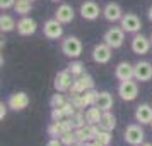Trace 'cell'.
Wrapping results in <instances>:
<instances>
[{
  "instance_id": "74e56055",
  "label": "cell",
  "mask_w": 152,
  "mask_h": 146,
  "mask_svg": "<svg viewBox=\"0 0 152 146\" xmlns=\"http://www.w3.org/2000/svg\"><path fill=\"white\" fill-rule=\"evenodd\" d=\"M149 38H151V43H152V33H151V36H149Z\"/></svg>"
},
{
  "instance_id": "ab89813d",
  "label": "cell",
  "mask_w": 152,
  "mask_h": 146,
  "mask_svg": "<svg viewBox=\"0 0 152 146\" xmlns=\"http://www.w3.org/2000/svg\"><path fill=\"white\" fill-rule=\"evenodd\" d=\"M151 127H152V122H151Z\"/></svg>"
},
{
  "instance_id": "3957f363",
  "label": "cell",
  "mask_w": 152,
  "mask_h": 146,
  "mask_svg": "<svg viewBox=\"0 0 152 146\" xmlns=\"http://www.w3.org/2000/svg\"><path fill=\"white\" fill-rule=\"evenodd\" d=\"M118 95L123 102H133L138 96V84L130 79V81H120L118 84Z\"/></svg>"
},
{
  "instance_id": "ffe728a7",
  "label": "cell",
  "mask_w": 152,
  "mask_h": 146,
  "mask_svg": "<svg viewBox=\"0 0 152 146\" xmlns=\"http://www.w3.org/2000/svg\"><path fill=\"white\" fill-rule=\"evenodd\" d=\"M99 129H104V131H115L116 129V117L111 113V110L108 112H103V117H101V120H99Z\"/></svg>"
},
{
  "instance_id": "8d00e7d4",
  "label": "cell",
  "mask_w": 152,
  "mask_h": 146,
  "mask_svg": "<svg viewBox=\"0 0 152 146\" xmlns=\"http://www.w3.org/2000/svg\"><path fill=\"white\" fill-rule=\"evenodd\" d=\"M142 146H152V143H144Z\"/></svg>"
},
{
  "instance_id": "8992f818",
  "label": "cell",
  "mask_w": 152,
  "mask_h": 146,
  "mask_svg": "<svg viewBox=\"0 0 152 146\" xmlns=\"http://www.w3.org/2000/svg\"><path fill=\"white\" fill-rule=\"evenodd\" d=\"M103 42L108 43L113 50L120 48V47H123V43H125V31L121 29V26H120V28H116V26H115V28H110L104 33Z\"/></svg>"
},
{
  "instance_id": "ac0fdd59",
  "label": "cell",
  "mask_w": 152,
  "mask_h": 146,
  "mask_svg": "<svg viewBox=\"0 0 152 146\" xmlns=\"http://www.w3.org/2000/svg\"><path fill=\"white\" fill-rule=\"evenodd\" d=\"M135 120L138 124H151L152 122V107L149 103H140L135 108Z\"/></svg>"
},
{
  "instance_id": "9c48e42d",
  "label": "cell",
  "mask_w": 152,
  "mask_h": 146,
  "mask_svg": "<svg viewBox=\"0 0 152 146\" xmlns=\"http://www.w3.org/2000/svg\"><path fill=\"white\" fill-rule=\"evenodd\" d=\"M79 12L82 16V19H86V21H96L97 17L103 14V9H99V5L94 0H86V2H82Z\"/></svg>"
},
{
  "instance_id": "d6986e66",
  "label": "cell",
  "mask_w": 152,
  "mask_h": 146,
  "mask_svg": "<svg viewBox=\"0 0 152 146\" xmlns=\"http://www.w3.org/2000/svg\"><path fill=\"white\" fill-rule=\"evenodd\" d=\"M113 103H115V100H113V95L111 93H108V91H99L97 100H96V107H99L103 112H108L113 108Z\"/></svg>"
},
{
  "instance_id": "30bf717a",
  "label": "cell",
  "mask_w": 152,
  "mask_h": 146,
  "mask_svg": "<svg viewBox=\"0 0 152 146\" xmlns=\"http://www.w3.org/2000/svg\"><path fill=\"white\" fill-rule=\"evenodd\" d=\"M151 48H152L151 38L144 36L142 33L133 35V38H132V52H133V53H137V55H145V53H149Z\"/></svg>"
},
{
  "instance_id": "d4e9b609",
  "label": "cell",
  "mask_w": 152,
  "mask_h": 146,
  "mask_svg": "<svg viewBox=\"0 0 152 146\" xmlns=\"http://www.w3.org/2000/svg\"><path fill=\"white\" fill-rule=\"evenodd\" d=\"M75 81H79V83H80V86H82L86 91L94 88V79H92V76H89L87 72H84V74H80L79 77H75Z\"/></svg>"
},
{
  "instance_id": "277c9868",
  "label": "cell",
  "mask_w": 152,
  "mask_h": 146,
  "mask_svg": "<svg viewBox=\"0 0 152 146\" xmlns=\"http://www.w3.org/2000/svg\"><path fill=\"white\" fill-rule=\"evenodd\" d=\"M120 26H121V29H123L125 33L137 35V33H140L142 21H140V17H138L137 14H133V12H126V14H123L121 21H120Z\"/></svg>"
},
{
  "instance_id": "9a60e30c",
  "label": "cell",
  "mask_w": 152,
  "mask_h": 146,
  "mask_svg": "<svg viewBox=\"0 0 152 146\" xmlns=\"http://www.w3.org/2000/svg\"><path fill=\"white\" fill-rule=\"evenodd\" d=\"M97 131H99V127H96V125H92V124H86L84 127L75 129L77 143H89L92 139H96Z\"/></svg>"
},
{
  "instance_id": "2e32d148",
  "label": "cell",
  "mask_w": 152,
  "mask_h": 146,
  "mask_svg": "<svg viewBox=\"0 0 152 146\" xmlns=\"http://www.w3.org/2000/svg\"><path fill=\"white\" fill-rule=\"evenodd\" d=\"M115 77L118 81H130L135 79V65L130 62H120L115 69Z\"/></svg>"
},
{
  "instance_id": "e575fe53",
  "label": "cell",
  "mask_w": 152,
  "mask_h": 146,
  "mask_svg": "<svg viewBox=\"0 0 152 146\" xmlns=\"http://www.w3.org/2000/svg\"><path fill=\"white\" fill-rule=\"evenodd\" d=\"M87 146H104L101 141H97V139H92V141H89L87 143Z\"/></svg>"
},
{
  "instance_id": "83f0119b",
  "label": "cell",
  "mask_w": 152,
  "mask_h": 146,
  "mask_svg": "<svg viewBox=\"0 0 152 146\" xmlns=\"http://www.w3.org/2000/svg\"><path fill=\"white\" fill-rule=\"evenodd\" d=\"M97 141H101L104 146H110L111 141H113V136H111V131H104V129H99L96 136Z\"/></svg>"
},
{
  "instance_id": "e0dca14e",
  "label": "cell",
  "mask_w": 152,
  "mask_h": 146,
  "mask_svg": "<svg viewBox=\"0 0 152 146\" xmlns=\"http://www.w3.org/2000/svg\"><path fill=\"white\" fill-rule=\"evenodd\" d=\"M55 17L62 22V24H69V22L74 21L75 10H74V7H72L70 4H62V5H58V9L55 10Z\"/></svg>"
},
{
  "instance_id": "4316f807",
  "label": "cell",
  "mask_w": 152,
  "mask_h": 146,
  "mask_svg": "<svg viewBox=\"0 0 152 146\" xmlns=\"http://www.w3.org/2000/svg\"><path fill=\"white\" fill-rule=\"evenodd\" d=\"M70 119H72V122H74V127H75V129H79V127H84V125H86V122H87L86 113H82L80 110H77Z\"/></svg>"
},
{
  "instance_id": "4fadbf2b",
  "label": "cell",
  "mask_w": 152,
  "mask_h": 146,
  "mask_svg": "<svg viewBox=\"0 0 152 146\" xmlns=\"http://www.w3.org/2000/svg\"><path fill=\"white\" fill-rule=\"evenodd\" d=\"M17 33L21 36H31L36 33V29H38V24L33 17H29V16H22L21 19L17 21Z\"/></svg>"
},
{
  "instance_id": "5b68a950",
  "label": "cell",
  "mask_w": 152,
  "mask_h": 146,
  "mask_svg": "<svg viewBox=\"0 0 152 146\" xmlns=\"http://www.w3.org/2000/svg\"><path fill=\"white\" fill-rule=\"evenodd\" d=\"M91 57L96 64H108L113 57V48H111L108 43H97L94 45V48L91 52Z\"/></svg>"
},
{
  "instance_id": "6da1fadb",
  "label": "cell",
  "mask_w": 152,
  "mask_h": 146,
  "mask_svg": "<svg viewBox=\"0 0 152 146\" xmlns=\"http://www.w3.org/2000/svg\"><path fill=\"white\" fill-rule=\"evenodd\" d=\"M123 139L130 146H142L145 143V132L142 129V124L126 125V129L123 132Z\"/></svg>"
},
{
  "instance_id": "d590c367",
  "label": "cell",
  "mask_w": 152,
  "mask_h": 146,
  "mask_svg": "<svg viewBox=\"0 0 152 146\" xmlns=\"http://www.w3.org/2000/svg\"><path fill=\"white\" fill-rule=\"evenodd\" d=\"M147 16H149V21L152 22V5L149 7V10H147Z\"/></svg>"
},
{
  "instance_id": "7402d4cb",
  "label": "cell",
  "mask_w": 152,
  "mask_h": 146,
  "mask_svg": "<svg viewBox=\"0 0 152 146\" xmlns=\"http://www.w3.org/2000/svg\"><path fill=\"white\" fill-rule=\"evenodd\" d=\"M17 28V22L14 21V17L9 14H2L0 16V31L2 33H10Z\"/></svg>"
},
{
  "instance_id": "52a82bcc",
  "label": "cell",
  "mask_w": 152,
  "mask_h": 146,
  "mask_svg": "<svg viewBox=\"0 0 152 146\" xmlns=\"http://www.w3.org/2000/svg\"><path fill=\"white\" fill-rule=\"evenodd\" d=\"M43 35L46 36L48 40H60L63 36V26L62 22L58 21V19H48V21H45L43 24Z\"/></svg>"
},
{
  "instance_id": "7c38bea8",
  "label": "cell",
  "mask_w": 152,
  "mask_h": 146,
  "mask_svg": "<svg viewBox=\"0 0 152 146\" xmlns=\"http://www.w3.org/2000/svg\"><path fill=\"white\" fill-rule=\"evenodd\" d=\"M103 17L108 22L121 21V17H123V9H121V5L116 4V2H110V4H106L104 9H103Z\"/></svg>"
},
{
  "instance_id": "f546056e",
  "label": "cell",
  "mask_w": 152,
  "mask_h": 146,
  "mask_svg": "<svg viewBox=\"0 0 152 146\" xmlns=\"http://www.w3.org/2000/svg\"><path fill=\"white\" fill-rule=\"evenodd\" d=\"M67 100L63 98V95L58 91L56 95H53L51 96V100H50V105H51V108H60V107H63V103H65Z\"/></svg>"
},
{
  "instance_id": "836d02e7",
  "label": "cell",
  "mask_w": 152,
  "mask_h": 146,
  "mask_svg": "<svg viewBox=\"0 0 152 146\" xmlns=\"http://www.w3.org/2000/svg\"><path fill=\"white\" fill-rule=\"evenodd\" d=\"M46 146H63V143H62L60 138H51L48 143H46Z\"/></svg>"
},
{
  "instance_id": "7a4b0ae2",
  "label": "cell",
  "mask_w": 152,
  "mask_h": 146,
  "mask_svg": "<svg viewBox=\"0 0 152 146\" xmlns=\"http://www.w3.org/2000/svg\"><path fill=\"white\" fill-rule=\"evenodd\" d=\"M82 42L77 36H67L62 42V53L69 59H79L82 55Z\"/></svg>"
},
{
  "instance_id": "603a6c76",
  "label": "cell",
  "mask_w": 152,
  "mask_h": 146,
  "mask_svg": "<svg viewBox=\"0 0 152 146\" xmlns=\"http://www.w3.org/2000/svg\"><path fill=\"white\" fill-rule=\"evenodd\" d=\"M14 10L19 16H28L33 10V0H15Z\"/></svg>"
},
{
  "instance_id": "cb8c5ba5",
  "label": "cell",
  "mask_w": 152,
  "mask_h": 146,
  "mask_svg": "<svg viewBox=\"0 0 152 146\" xmlns=\"http://www.w3.org/2000/svg\"><path fill=\"white\" fill-rule=\"evenodd\" d=\"M69 70L72 72L74 77H79L80 74L86 72V70H84V64L80 62V60H77V59H72V62L69 64Z\"/></svg>"
},
{
  "instance_id": "5bb4252c",
  "label": "cell",
  "mask_w": 152,
  "mask_h": 146,
  "mask_svg": "<svg viewBox=\"0 0 152 146\" xmlns=\"http://www.w3.org/2000/svg\"><path fill=\"white\" fill-rule=\"evenodd\" d=\"M152 79V64L147 60H138L135 64V81L147 83Z\"/></svg>"
},
{
  "instance_id": "d6a6232c",
  "label": "cell",
  "mask_w": 152,
  "mask_h": 146,
  "mask_svg": "<svg viewBox=\"0 0 152 146\" xmlns=\"http://www.w3.org/2000/svg\"><path fill=\"white\" fill-rule=\"evenodd\" d=\"M7 108H9V105H5L4 102L0 103V120H4L7 117Z\"/></svg>"
},
{
  "instance_id": "f1b7e54d",
  "label": "cell",
  "mask_w": 152,
  "mask_h": 146,
  "mask_svg": "<svg viewBox=\"0 0 152 146\" xmlns=\"http://www.w3.org/2000/svg\"><path fill=\"white\" fill-rule=\"evenodd\" d=\"M48 134L51 136V138H60L63 132H62V125H60V122H51V124L48 125Z\"/></svg>"
},
{
  "instance_id": "f35d334b",
  "label": "cell",
  "mask_w": 152,
  "mask_h": 146,
  "mask_svg": "<svg viewBox=\"0 0 152 146\" xmlns=\"http://www.w3.org/2000/svg\"><path fill=\"white\" fill-rule=\"evenodd\" d=\"M51 2H60V0H51Z\"/></svg>"
},
{
  "instance_id": "ba28073f",
  "label": "cell",
  "mask_w": 152,
  "mask_h": 146,
  "mask_svg": "<svg viewBox=\"0 0 152 146\" xmlns=\"http://www.w3.org/2000/svg\"><path fill=\"white\" fill-rule=\"evenodd\" d=\"M7 105H9V108L14 110V112H21L24 108H28L29 107L28 93H24V91H15V93H12L7 100Z\"/></svg>"
},
{
  "instance_id": "484cf974",
  "label": "cell",
  "mask_w": 152,
  "mask_h": 146,
  "mask_svg": "<svg viewBox=\"0 0 152 146\" xmlns=\"http://www.w3.org/2000/svg\"><path fill=\"white\" fill-rule=\"evenodd\" d=\"M60 139H62L63 146H74V145H79V143H77V136H75V131H69V132H63L62 136H60Z\"/></svg>"
},
{
  "instance_id": "1f68e13d",
  "label": "cell",
  "mask_w": 152,
  "mask_h": 146,
  "mask_svg": "<svg viewBox=\"0 0 152 146\" xmlns=\"http://www.w3.org/2000/svg\"><path fill=\"white\" fill-rule=\"evenodd\" d=\"M15 5V0H0V9L2 10H9Z\"/></svg>"
},
{
  "instance_id": "44dd1931",
  "label": "cell",
  "mask_w": 152,
  "mask_h": 146,
  "mask_svg": "<svg viewBox=\"0 0 152 146\" xmlns=\"http://www.w3.org/2000/svg\"><path fill=\"white\" fill-rule=\"evenodd\" d=\"M103 117V110L96 107V105H92L89 107L87 110H86V119H87V124H92V125H97L99 124V120Z\"/></svg>"
},
{
  "instance_id": "8fae6325",
  "label": "cell",
  "mask_w": 152,
  "mask_h": 146,
  "mask_svg": "<svg viewBox=\"0 0 152 146\" xmlns=\"http://www.w3.org/2000/svg\"><path fill=\"white\" fill-rule=\"evenodd\" d=\"M74 79H75V77L72 76V72H70L69 69L60 70V72L55 76V83H53V86H55L56 91L65 93V91H70V86L74 84Z\"/></svg>"
},
{
  "instance_id": "4dcf8cb0",
  "label": "cell",
  "mask_w": 152,
  "mask_h": 146,
  "mask_svg": "<svg viewBox=\"0 0 152 146\" xmlns=\"http://www.w3.org/2000/svg\"><path fill=\"white\" fill-rule=\"evenodd\" d=\"M65 119V113H63L62 108H51V120H55V122H60Z\"/></svg>"
}]
</instances>
